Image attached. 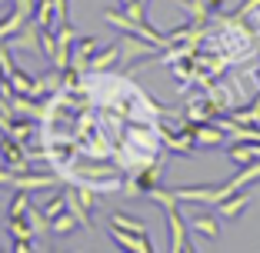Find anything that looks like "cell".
I'll return each instance as SVG.
<instances>
[{
    "label": "cell",
    "instance_id": "10",
    "mask_svg": "<svg viewBox=\"0 0 260 253\" xmlns=\"http://www.w3.org/2000/svg\"><path fill=\"white\" fill-rule=\"evenodd\" d=\"M257 157H260V143H250V140H234L227 147V160L234 167H244V163L257 160Z\"/></svg>",
    "mask_w": 260,
    "mask_h": 253
},
{
    "label": "cell",
    "instance_id": "16",
    "mask_svg": "<svg viewBox=\"0 0 260 253\" xmlns=\"http://www.w3.org/2000/svg\"><path fill=\"white\" fill-rule=\"evenodd\" d=\"M107 223H110V227H117V230H127V233H150L144 220H137V216H127V213H120V210H114Z\"/></svg>",
    "mask_w": 260,
    "mask_h": 253
},
{
    "label": "cell",
    "instance_id": "23",
    "mask_svg": "<svg viewBox=\"0 0 260 253\" xmlns=\"http://www.w3.org/2000/svg\"><path fill=\"white\" fill-rule=\"evenodd\" d=\"M10 213L7 216H23L27 210H30V200H27V190H14V200H10Z\"/></svg>",
    "mask_w": 260,
    "mask_h": 253
},
{
    "label": "cell",
    "instance_id": "5",
    "mask_svg": "<svg viewBox=\"0 0 260 253\" xmlns=\"http://www.w3.org/2000/svg\"><path fill=\"white\" fill-rule=\"evenodd\" d=\"M250 190H237V193H230L227 200H220V203H217V216H220V220H240V216L247 213V207H250Z\"/></svg>",
    "mask_w": 260,
    "mask_h": 253
},
{
    "label": "cell",
    "instance_id": "24",
    "mask_svg": "<svg viewBox=\"0 0 260 253\" xmlns=\"http://www.w3.org/2000/svg\"><path fill=\"white\" fill-rule=\"evenodd\" d=\"M0 67L7 70V77L14 74V67H17V63H14V57H10V50L4 47V40H0Z\"/></svg>",
    "mask_w": 260,
    "mask_h": 253
},
{
    "label": "cell",
    "instance_id": "25",
    "mask_svg": "<svg viewBox=\"0 0 260 253\" xmlns=\"http://www.w3.org/2000/svg\"><path fill=\"white\" fill-rule=\"evenodd\" d=\"M70 20V0H57V23Z\"/></svg>",
    "mask_w": 260,
    "mask_h": 253
},
{
    "label": "cell",
    "instance_id": "21",
    "mask_svg": "<svg viewBox=\"0 0 260 253\" xmlns=\"http://www.w3.org/2000/svg\"><path fill=\"white\" fill-rule=\"evenodd\" d=\"M27 220H30V227H34V237L50 233V220H47V213L40 207H30V210H27Z\"/></svg>",
    "mask_w": 260,
    "mask_h": 253
},
{
    "label": "cell",
    "instance_id": "22",
    "mask_svg": "<svg viewBox=\"0 0 260 253\" xmlns=\"http://www.w3.org/2000/svg\"><path fill=\"white\" fill-rule=\"evenodd\" d=\"M54 50H57V33L54 30H40V57L50 63L54 60Z\"/></svg>",
    "mask_w": 260,
    "mask_h": 253
},
{
    "label": "cell",
    "instance_id": "29",
    "mask_svg": "<svg viewBox=\"0 0 260 253\" xmlns=\"http://www.w3.org/2000/svg\"><path fill=\"white\" fill-rule=\"evenodd\" d=\"M144 4H150V0H144Z\"/></svg>",
    "mask_w": 260,
    "mask_h": 253
},
{
    "label": "cell",
    "instance_id": "19",
    "mask_svg": "<svg viewBox=\"0 0 260 253\" xmlns=\"http://www.w3.org/2000/svg\"><path fill=\"white\" fill-rule=\"evenodd\" d=\"M40 210L47 213V220H54L57 213H63V210H67V190H57L54 197H47L44 203H40Z\"/></svg>",
    "mask_w": 260,
    "mask_h": 253
},
{
    "label": "cell",
    "instance_id": "6",
    "mask_svg": "<svg viewBox=\"0 0 260 253\" xmlns=\"http://www.w3.org/2000/svg\"><path fill=\"white\" fill-rule=\"evenodd\" d=\"M110 240H114L120 250H130V253H153L150 233H127V230H117V227H110Z\"/></svg>",
    "mask_w": 260,
    "mask_h": 253
},
{
    "label": "cell",
    "instance_id": "13",
    "mask_svg": "<svg viewBox=\"0 0 260 253\" xmlns=\"http://www.w3.org/2000/svg\"><path fill=\"white\" fill-rule=\"evenodd\" d=\"M14 40H17V44L23 47V50H27V54L40 57V27L34 23V17H30V20H27V23L20 27V30L14 33Z\"/></svg>",
    "mask_w": 260,
    "mask_h": 253
},
{
    "label": "cell",
    "instance_id": "26",
    "mask_svg": "<svg viewBox=\"0 0 260 253\" xmlns=\"http://www.w3.org/2000/svg\"><path fill=\"white\" fill-rule=\"evenodd\" d=\"M223 4H227V0H204V7L210 10V17H217L223 10Z\"/></svg>",
    "mask_w": 260,
    "mask_h": 253
},
{
    "label": "cell",
    "instance_id": "2",
    "mask_svg": "<svg viewBox=\"0 0 260 253\" xmlns=\"http://www.w3.org/2000/svg\"><path fill=\"white\" fill-rule=\"evenodd\" d=\"M164 216H167V227H170V250H174V253L197 250V246L187 240V223H184V213H180V207L164 210Z\"/></svg>",
    "mask_w": 260,
    "mask_h": 253
},
{
    "label": "cell",
    "instance_id": "1",
    "mask_svg": "<svg viewBox=\"0 0 260 253\" xmlns=\"http://www.w3.org/2000/svg\"><path fill=\"white\" fill-rule=\"evenodd\" d=\"M0 163L7 170H14V173H27V170H30L27 147H23L20 140H14L10 133H4V137H0Z\"/></svg>",
    "mask_w": 260,
    "mask_h": 253
},
{
    "label": "cell",
    "instance_id": "8",
    "mask_svg": "<svg viewBox=\"0 0 260 253\" xmlns=\"http://www.w3.org/2000/svg\"><path fill=\"white\" fill-rule=\"evenodd\" d=\"M120 44V60H137V57H144V54H157V44H150V40H144V37H137V33H127L123 40H117Z\"/></svg>",
    "mask_w": 260,
    "mask_h": 253
},
{
    "label": "cell",
    "instance_id": "7",
    "mask_svg": "<svg viewBox=\"0 0 260 253\" xmlns=\"http://www.w3.org/2000/svg\"><path fill=\"white\" fill-rule=\"evenodd\" d=\"M47 187H60V176L57 173H30V170L14 176V190L34 193V190H47Z\"/></svg>",
    "mask_w": 260,
    "mask_h": 253
},
{
    "label": "cell",
    "instance_id": "11",
    "mask_svg": "<svg viewBox=\"0 0 260 253\" xmlns=\"http://www.w3.org/2000/svg\"><path fill=\"white\" fill-rule=\"evenodd\" d=\"M117 63H120V44H107L104 50L97 47V54L90 57V67H87V70H93V74H104V70H114Z\"/></svg>",
    "mask_w": 260,
    "mask_h": 253
},
{
    "label": "cell",
    "instance_id": "28",
    "mask_svg": "<svg viewBox=\"0 0 260 253\" xmlns=\"http://www.w3.org/2000/svg\"><path fill=\"white\" fill-rule=\"evenodd\" d=\"M4 4H10V0H0V7H4Z\"/></svg>",
    "mask_w": 260,
    "mask_h": 253
},
{
    "label": "cell",
    "instance_id": "12",
    "mask_svg": "<svg viewBox=\"0 0 260 253\" xmlns=\"http://www.w3.org/2000/svg\"><path fill=\"white\" fill-rule=\"evenodd\" d=\"M34 23L40 30H57V0H34Z\"/></svg>",
    "mask_w": 260,
    "mask_h": 253
},
{
    "label": "cell",
    "instance_id": "18",
    "mask_svg": "<svg viewBox=\"0 0 260 253\" xmlns=\"http://www.w3.org/2000/svg\"><path fill=\"white\" fill-rule=\"evenodd\" d=\"M77 227H80V223H77V216L70 213V210H63V213H57L54 220H50V233H54V237H70Z\"/></svg>",
    "mask_w": 260,
    "mask_h": 253
},
{
    "label": "cell",
    "instance_id": "20",
    "mask_svg": "<svg viewBox=\"0 0 260 253\" xmlns=\"http://www.w3.org/2000/svg\"><path fill=\"white\" fill-rule=\"evenodd\" d=\"M7 230H10V237H14V240L34 237V227H30V220H27V213H23V216H7Z\"/></svg>",
    "mask_w": 260,
    "mask_h": 253
},
{
    "label": "cell",
    "instance_id": "3",
    "mask_svg": "<svg viewBox=\"0 0 260 253\" xmlns=\"http://www.w3.org/2000/svg\"><path fill=\"white\" fill-rule=\"evenodd\" d=\"M190 207H193L190 210V227H193V230H197L204 240H210V243L220 240V223H217V216L210 213L204 203H190Z\"/></svg>",
    "mask_w": 260,
    "mask_h": 253
},
{
    "label": "cell",
    "instance_id": "9",
    "mask_svg": "<svg viewBox=\"0 0 260 253\" xmlns=\"http://www.w3.org/2000/svg\"><path fill=\"white\" fill-rule=\"evenodd\" d=\"M97 47H100L97 37H80V40L74 44V50H70V67L84 74V70L90 67V57L97 54Z\"/></svg>",
    "mask_w": 260,
    "mask_h": 253
},
{
    "label": "cell",
    "instance_id": "4",
    "mask_svg": "<svg viewBox=\"0 0 260 253\" xmlns=\"http://www.w3.org/2000/svg\"><path fill=\"white\" fill-rule=\"evenodd\" d=\"M57 50H54V60L50 67L54 70H67L70 67V50H74V23H57Z\"/></svg>",
    "mask_w": 260,
    "mask_h": 253
},
{
    "label": "cell",
    "instance_id": "17",
    "mask_svg": "<svg viewBox=\"0 0 260 253\" xmlns=\"http://www.w3.org/2000/svg\"><path fill=\"white\" fill-rule=\"evenodd\" d=\"M147 200L150 203H157L160 210H170V207H180V200H177V190H167V187H153V190H147Z\"/></svg>",
    "mask_w": 260,
    "mask_h": 253
},
{
    "label": "cell",
    "instance_id": "14",
    "mask_svg": "<svg viewBox=\"0 0 260 253\" xmlns=\"http://www.w3.org/2000/svg\"><path fill=\"white\" fill-rule=\"evenodd\" d=\"M27 20H30V17L23 14L20 7H14L7 17H4V20H0V40H4V44H7V40H14V33L20 30V27H23Z\"/></svg>",
    "mask_w": 260,
    "mask_h": 253
},
{
    "label": "cell",
    "instance_id": "27",
    "mask_svg": "<svg viewBox=\"0 0 260 253\" xmlns=\"http://www.w3.org/2000/svg\"><path fill=\"white\" fill-rule=\"evenodd\" d=\"M250 17H253V23H257V30H253V33H257V37H260V7H257V10H253V14H250Z\"/></svg>",
    "mask_w": 260,
    "mask_h": 253
},
{
    "label": "cell",
    "instance_id": "15",
    "mask_svg": "<svg viewBox=\"0 0 260 253\" xmlns=\"http://www.w3.org/2000/svg\"><path fill=\"white\" fill-rule=\"evenodd\" d=\"M230 120L247 123V127H260V93L253 97V103H247V107H234V110H230Z\"/></svg>",
    "mask_w": 260,
    "mask_h": 253
}]
</instances>
